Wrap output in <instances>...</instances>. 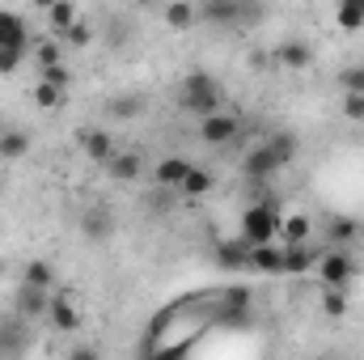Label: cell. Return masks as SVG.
<instances>
[{"mask_svg": "<svg viewBox=\"0 0 364 360\" xmlns=\"http://www.w3.org/2000/svg\"><path fill=\"white\" fill-rule=\"evenodd\" d=\"M284 268V246L263 242V246H250V271H263V275H279Z\"/></svg>", "mask_w": 364, "mask_h": 360, "instance_id": "23", "label": "cell"}, {"mask_svg": "<svg viewBox=\"0 0 364 360\" xmlns=\"http://www.w3.org/2000/svg\"><path fill=\"white\" fill-rule=\"evenodd\" d=\"M348 309H352V301L343 288H322V314L326 318H348Z\"/></svg>", "mask_w": 364, "mask_h": 360, "instance_id": "31", "label": "cell"}, {"mask_svg": "<svg viewBox=\"0 0 364 360\" xmlns=\"http://www.w3.org/2000/svg\"><path fill=\"white\" fill-rule=\"evenodd\" d=\"M0 47H26V51H30L26 17H17L13 9H0Z\"/></svg>", "mask_w": 364, "mask_h": 360, "instance_id": "19", "label": "cell"}, {"mask_svg": "<svg viewBox=\"0 0 364 360\" xmlns=\"http://www.w3.org/2000/svg\"><path fill=\"white\" fill-rule=\"evenodd\" d=\"M356 246H364V221H360V229H356Z\"/></svg>", "mask_w": 364, "mask_h": 360, "instance_id": "40", "label": "cell"}, {"mask_svg": "<svg viewBox=\"0 0 364 360\" xmlns=\"http://www.w3.org/2000/svg\"><path fill=\"white\" fill-rule=\"evenodd\" d=\"M144 110H149V93H119V97L106 102V115H110L114 123H132V119H140Z\"/></svg>", "mask_w": 364, "mask_h": 360, "instance_id": "17", "label": "cell"}, {"mask_svg": "<svg viewBox=\"0 0 364 360\" xmlns=\"http://www.w3.org/2000/svg\"><path fill=\"white\" fill-rule=\"evenodd\" d=\"M26 327H30V322H21L17 314H13V322L4 318V322H0V352H21V348H26Z\"/></svg>", "mask_w": 364, "mask_h": 360, "instance_id": "28", "label": "cell"}, {"mask_svg": "<svg viewBox=\"0 0 364 360\" xmlns=\"http://www.w3.org/2000/svg\"><path fill=\"white\" fill-rule=\"evenodd\" d=\"M335 85L343 93H364V64H348L335 73Z\"/></svg>", "mask_w": 364, "mask_h": 360, "instance_id": "33", "label": "cell"}, {"mask_svg": "<svg viewBox=\"0 0 364 360\" xmlns=\"http://www.w3.org/2000/svg\"><path fill=\"white\" fill-rule=\"evenodd\" d=\"M267 17V0H242V26H259Z\"/></svg>", "mask_w": 364, "mask_h": 360, "instance_id": "37", "label": "cell"}, {"mask_svg": "<svg viewBox=\"0 0 364 360\" xmlns=\"http://www.w3.org/2000/svg\"><path fill=\"white\" fill-rule=\"evenodd\" d=\"M178 106L186 110V115L203 119V115H212V110L225 106V85H220L212 73L195 68V73H186V77L178 81Z\"/></svg>", "mask_w": 364, "mask_h": 360, "instance_id": "1", "label": "cell"}, {"mask_svg": "<svg viewBox=\"0 0 364 360\" xmlns=\"http://www.w3.org/2000/svg\"><path fill=\"white\" fill-rule=\"evenodd\" d=\"M199 21L208 26H242V0H199Z\"/></svg>", "mask_w": 364, "mask_h": 360, "instance_id": "14", "label": "cell"}, {"mask_svg": "<svg viewBox=\"0 0 364 360\" xmlns=\"http://www.w3.org/2000/svg\"><path fill=\"white\" fill-rule=\"evenodd\" d=\"M272 64L284 68V73H305V68L314 64V47H309L305 38H284L272 51Z\"/></svg>", "mask_w": 364, "mask_h": 360, "instance_id": "8", "label": "cell"}, {"mask_svg": "<svg viewBox=\"0 0 364 360\" xmlns=\"http://www.w3.org/2000/svg\"><path fill=\"white\" fill-rule=\"evenodd\" d=\"M356 271H360V263H356L352 246H326L314 263V275L322 288H348L356 280Z\"/></svg>", "mask_w": 364, "mask_h": 360, "instance_id": "2", "label": "cell"}, {"mask_svg": "<svg viewBox=\"0 0 364 360\" xmlns=\"http://www.w3.org/2000/svg\"><path fill=\"white\" fill-rule=\"evenodd\" d=\"M132 4H153V0H132Z\"/></svg>", "mask_w": 364, "mask_h": 360, "instance_id": "41", "label": "cell"}, {"mask_svg": "<svg viewBox=\"0 0 364 360\" xmlns=\"http://www.w3.org/2000/svg\"><path fill=\"white\" fill-rule=\"evenodd\" d=\"M43 17H47V30H51L55 38H64V30L81 17V9H77V0H55L51 9H43Z\"/></svg>", "mask_w": 364, "mask_h": 360, "instance_id": "20", "label": "cell"}, {"mask_svg": "<svg viewBox=\"0 0 364 360\" xmlns=\"http://www.w3.org/2000/svg\"><path fill=\"white\" fill-rule=\"evenodd\" d=\"M81 238L85 242H110L114 238V212L106 203H93L81 212Z\"/></svg>", "mask_w": 364, "mask_h": 360, "instance_id": "10", "label": "cell"}, {"mask_svg": "<svg viewBox=\"0 0 364 360\" xmlns=\"http://www.w3.org/2000/svg\"><path fill=\"white\" fill-rule=\"evenodd\" d=\"M237 136H242V115H233V110H225V106L199 119V140H203L208 149H225V144H233Z\"/></svg>", "mask_w": 364, "mask_h": 360, "instance_id": "4", "label": "cell"}, {"mask_svg": "<svg viewBox=\"0 0 364 360\" xmlns=\"http://www.w3.org/2000/svg\"><path fill=\"white\" fill-rule=\"evenodd\" d=\"M30 132H21V127H4L0 132V162H21V157H30Z\"/></svg>", "mask_w": 364, "mask_h": 360, "instance_id": "21", "label": "cell"}, {"mask_svg": "<svg viewBox=\"0 0 364 360\" xmlns=\"http://www.w3.org/2000/svg\"><path fill=\"white\" fill-rule=\"evenodd\" d=\"M47 322H51L60 335H73V331H81V327H85L81 309L68 301V288H55V292H51V305H47Z\"/></svg>", "mask_w": 364, "mask_h": 360, "instance_id": "7", "label": "cell"}, {"mask_svg": "<svg viewBox=\"0 0 364 360\" xmlns=\"http://www.w3.org/2000/svg\"><path fill=\"white\" fill-rule=\"evenodd\" d=\"M216 268L220 271H250V242L237 233V238H229V242H216Z\"/></svg>", "mask_w": 364, "mask_h": 360, "instance_id": "15", "label": "cell"}, {"mask_svg": "<svg viewBox=\"0 0 364 360\" xmlns=\"http://www.w3.org/2000/svg\"><path fill=\"white\" fill-rule=\"evenodd\" d=\"M0 191H4V179H0Z\"/></svg>", "mask_w": 364, "mask_h": 360, "instance_id": "43", "label": "cell"}, {"mask_svg": "<svg viewBox=\"0 0 364 360\" xmlns=\"http://www.w3.org/2000/svg\"><path fill=\"white\" fill-rule=\"evenodd\" d=\"M102 170H106L110 182H136L144 174V153H136V149H114V157H110Z\"/></svg>", "mask_w": 364, "mask_h": 360, "instance_id": "11", "label": "cell"}, {"mask_svg": "<svg viewBox=\"0 0 364 360\" xmlns=\"http://www.w3.org/2000/svg\"><path fill=\"white\" fill-rule=\"evenodd\" d=\"M30 97H34V106H38V110H60V106H64V97H68V90H60V85H51V81H43V77H38V85H34Z\"/></svg>", "mask_w": 364, "mask_h": 360, "instance_id": "29", "label": "cell"}, {"mask_svg": "<svg viewBox=\"0 0 364 360\" xmlns=\"http://www.w3.org/2000/svg\"><path fill=\"white\" fill-rule=\"evenodd\" d=\"M26 60V47H0V77H13Z\"/></svg>", "mask_w": 364, "mask_h": 360, "instance_id": "35", "label": "cell"}, {"mask_svg": "<svg viewBox=\"0 0 364 360\" xmlns=\"http://www.w3.org/2000/svg\"><path fill=\"white\" fill-rule=\"evenodd\" d=\"M0 275H4V259H0Z\"/></svg>", "mask_w": 364, "mask_h": 360, "instance_id": "42", "label": "cell"}, {"mask_svg": "<svg viewBox=\"0 0 364 360\" xmlns=\"http://www.w3.org/2000/svg\"><path fill=\"white\" fill-rule=\"evenodd\" d=\"M132 38H136V30H132V21H127V17H110V21H106V43H110L114 51L132 47Z\"/></svg>", "mask_w": 364, "mask_h": 360, "instance_id": "30", "label": "cell"}, {"mask_svg": "<svg viewBox=\"0 0 364 360\" xmlns=\"http://www.w3.org/2000/svg\"><path fill=\"white\" fill-rule=\"evenodd\" d=\"M279 203L275 199H255L246 212H242V238L250 246H263V242H275L279 238Z\"/></svg>", "mask_w": 364, "mask_h": 360, "instance_id": "3", "label": "cell"}, {"mask_svg": "<svg viewBox=\"0 0 364 360\" xmlns=\"http://www.w3.org/2000/svg\"><path fill=\"white\" fill-rule=\"evenodd\" d=\"M191 157H182V153H170V157H157V166H153V182L161 186V191H178L182 179L191 174Z\"/></svg>", "mask_w": 364, "mask_h": 360, "instance_id": "13", "label": "cell"}, {"mask_svg": "<svg viewBox=\"0 0 364 360\" xmlns=\"http://www.w3.org/2000/svg\"><path fill=\"white\" fill-rule=\"evenodd\" d=\"M267 144H272V153L284 162V166H292L296 162V153H301V136L292 132V127H284V132H272V136H263Z\"/></svg>", "mask_w": 364, "mask_h": 360, "instance_id": "25", "label": "cell"}, {"mask_svg": "<svg viewBox=\"0 0 364 360\" xmlns=\"http://www.w3.org/2000/svg\"><path fill=\"white\" fill-rule=\"evenodd\" d=\"M242 170H246V179H250V182H272L275 174L284 170V162L272 153V144H267V140H259V144L242 157Z\"/></svg>", "mask_w": 364, "mask_h": 360, "instance_id": "6", "label": "cell"}, {"mask_svg": "<svg viewBox=\"0 0 364 360\" xmlns=\"http://www.w3.org/2000/svg\"><path fill=\"white\" fill-rule=\"evenodd\" d=\"M77 144H81V153L90 157L93 166H106V162L114 157V149H119L106 127H85V132H77Z\"/></svg>", "mask_w": 364, "mask_h": 360, "instance_id": "9", "label": "cell"}, {"mask_svg": "<svg viewBox=\"0 0 364 360\" xmlns=\"http://www.w3.org/2000/svg\"><path fill=\"white\" fill-rule=\"evenodd\" d=\"M38 77H43V81H51V85H60V90H68V85H73V73L64 68V60H60V64H47V68H38Z\"/></svg>", "mask_w": 364, "mask_h": 360, "instance_id": "36", "label": "cell"}, {"mask_svg": "<svg viewBox=\"0 0 364 360\" xmlns=\"http://www.w3.org/2000/svg\"><path fill=\"white\" fill-rule=\"evenodd\" d=\"M30 4H34V9H38V13H43V9H51V4H55V0H30Z\"/></svg>", "mask_w": 364, "mask_h": 360, "instance_id": "39", "label": "cell"}, {"mask_svg": "<svg viewBox=\"0 0 364 360\" xmlns=\"http://www.w3.org/2000/svg\"><path fill=\"white\" fill-rule=\"evenodd\" d=\"M279 238H284V246L288 242H309L314 238V221L305 212H288V216H279Z\"/></svg>", "mask_w": 364, "mask_h": 360, "instance_id": "24", "label": "cell"}, {"mask_svg": "<svg viewBox=\"0 0 364 360\" xmlns=\"http://www.w3.org/2000/svg\"><path fill=\"white\" fill-rule=\"evenodd\" d=\"M60 60H64V43H60L55 34H51L47 43H38V47H34V64H38V68H47V64H60Z\"/></svg>", "mask_w": 364, "mask_h": 360, "instance_id": "34", "label": "cell"}, {"mask_svg": "<svg viewBox=\"0 0 364 360\" xmlns=\"http://www.w3.org/2000/svg\"><path fill=\"white\" fill-rule=\"evenodd\" d=\"M356 229H360V221L356 216H343V212H331L322 221V238L331 246H356Z\"/></svg>", "mask_w": 364, "mask_h": 360, "instance_id": "16", "label": "cell"}, {"mask_svg": "<svg viewBox=\"0 0 364 360\" xmlns=\"http://www.w3.org/2000/svg\"><path fill=\"white\" fill-rule=\"evenodd\" d=\"M318 255H322V246H314V242H288L279 275H309L314 263H318Z\"/></svg>", "mask_w": 364, "mask_h": 360, "instance_id": "12", "label": "cell"}, {"mask_svg": "<svg viewBox=\"0 0 364 360\" xmlns=\"http://www.w3.org/2000/svg\"><path fill=\"white\" fill-rule=\"evenodd\" d=\"M47 305H51V292H47V288L17 284V292H13V314H17L21 322H47Z\"/></svg>", "mask_w": 364, "mask_h": 360, "instance_id": "5", "label": "cell"}, {"mask_svg": "<svg viewBox=\"0 0 364 360\" xmlns=\"http://www.w3.org/2000/svg\"><path fill=\"white\" fill-rule=\"evenodd\" d=\"M335 26L348 30V34L364 30V0H339L335 4Z\"/></svg>", "mask_w": 364, "mask_h": 360, "instance_id": "26", "label": "cell"}, {"mask_svg": "<svg viewBox=\"0 0 364 360\" xmlns=\"http://www.w3.org/2000/svg\"><path fill=\"white\" fill-rule=\"evenodd\" d=\"M343 115L352 123H364V93H343Z\"/></svg>", "mask_w": 364, "mask_h": 360, "instance_id": "38", "label": "cell"}, {"mask_svg": "<svg viewBox=\"0 0 364 360\" xmlns=\"http://www.w3.org/2000/svg\"><path fill=\"white\" fill-rule=\"evenodd\" d=\"M161 21H166L170 30H195V26H199V9H195L191 0H170V4L161 9Z\"/></svg>", "mask_w": 364, "mask_h": 360, "instance_id": "22", "label": "cell"}, {"mask_svg": "<svg viewBox=\"0 0 364 360\" xmlns=\"http://www.w3.org/2000/svg\"><path fill=\"white\" fill-rule=\"evenodd\" d=\"M212 186H216L212 170H203V166H191V174H186V179H182V186H178V195H186V199H203Z\"/></svg>", "mask_w": 364, "mask_h": 360, "instance_id": "27", "label": "cell"}, {"mask_svg": "<svg viewBox=\"0 0 364 360\" xmlns=\"http://www.w3.org/2000/svg\"><path fill=\"white\" fill-rule=\"evenodd\" d=\"M60 43H64V47H81V51H85V47L93 43V21L77 17V21H73V26L64 30V38H60Z\"/></svg>", "mask_w": 364, "mask_h": 360, "instance_id": "32", "label": "cell"}, {"mask_svg": "<svg viewBox=\"0 0 364 360\" xmlns=\"http://www.w3.org/2000/svg\"><path fill=\"white\" fill-rule=\"evenodd\" d=\"M21 284L55 292V288H60V271H55V263H51V259H30V263L21 268Z\"/></svg>", "mask_w": 364, "mask_h": 360, "instance_id": "18", "label": "cell"}]
</instances>
